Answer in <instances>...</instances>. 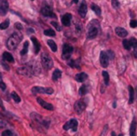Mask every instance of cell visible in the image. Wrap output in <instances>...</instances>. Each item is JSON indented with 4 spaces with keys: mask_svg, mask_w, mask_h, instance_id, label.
I'll use <instances>...</instances> for the list:
<instances>
[{
    "mask_svg": "<svg viewBox=\"0 0 137 136\" xmlns=\"http://www.w3.org/2000/svg\"><path fill=\"white\" fill-rule=\"evenodd\" d=\"M44 35L45 36H48V37H55V32L52 29H47L44 31Z\"/></svg>",
    "mask_w": 137,
    "mask_h": 136,
    "instance_id": "29",
    "label": "cell"
},
{
    "mask_svg": "<svg viewBox=\"0 0 137 136\" xmlns=\"http://www.w3.org/2000/svg\"><path fill=\"white\" fill-rule=\"evenodd\" d=\"M91 10L96 13L97 16H101V13H102V10H101L100 7L97 6L96 4H91Z\"/></svg>",
    "mask_w": 137,
    "mask_h": 136,
    "instance_id": "24",
    "label": "cell"
},
{
    "mask_svg": "<svg viewBox=\"0 0 137 136\" xmlns=\"http://www.w3.org/2000/svg\"><path fill=\"white\" fill-rule=\"evenodd\" d=\"M0 89L2 90H5L6 89H7V86H6V84L3 81H1L0 80Z\"/></svg>",
    "mask_w": 137,
    "mask_h": 136,
    "instance_id": "38",
    "label": "cell"
},
{
    "mask_svg": "<svg viewBox=\"0 0 137 136\" xmlns=\"http://www.w3.org/2000/svg\"><path fill=\"white\" fill-rule=\"evenodd\" d=\"M106 54H107L108 58H109V60H112V59H114V53H113L112 50H107L106 51Z\"/></svg>",
    "mask_w": 137,
    "mask_h": 136,
    "instance_id": "36",
    "label": "cell"
},
{
    "mask_svg": "<svg viewBox=\"0 0 137 136\" xmlns=\"http://www.w3.org/2000/svg\"><path fill=\"white\" fill-rule=\"evenodd\" d=\"M48 45H49V48L52 49V50L53 51V52L57 51V45H56V43L53 41V40H52V39L48 40Z\"/></svg>",
    "mask_w": 137,
    "mask_h": 136,
    "instance_id": "25",
    "label": "cell"
},
{
    "mask_svg": "<svg viewBox=\"0 0 137 136\" xmlns=\"http://www.w3.org/2000/svg\"><path fill=\"white\" fill-rule=\"evenodd\" d=\"M1 136H14V134L12 133V131H10V130H6L2 132Z\"/></svg>",
    "mask_w": 137,
    "mask_h": 136,
    "instance_id": "33",
    "label": "cell"
},
{
    "mask_svg": "<svg viewBox=\"0 0 137 136\" xmlns=\"http://www.w3.org/2000/svg\"><path fill=\"white\" fill-rule=\"evenodd\" d=\"M136 127H137L136 119L133 118L130 126V136H136Z\"/></svg>",
    "mask_w": 137,
    "mask_h": 136,
    "instance_id": "17",
    "label": "cell"
},
{
    "mask_svg": "<svg viewBox=\"0 0 137 136\" xmlns=\"http://www.w3.org/2000/svg\"><path fill=\"white\" fill-rule=\"evenodd\" d=\"M99 28H100L99 22L97 20H92L88 26V36H87L88 38H95L97 37L98 33H99Z\"/></svg>",
    "mask_w": 137,
    "mask_h": 136,
    "instance_id": "2",
    "label": "cell"
},
{
    "mask_svg": "<svg viewBox=\"0 0 137 136\" xmlns=\"http://www.w3.org/2000/svg\"><path fill=\"white\" fill-rule=\"evenodd\" d=\"M112 6L114 8H117L119 7V3H118V0H112Z\"/></svg>",
    "mask_w": 137,
    "mask_h": 136,
    "instance_id": "34",
    "label": "cell"
},
{
    "mask_svg": "<svg viewBox=\"0 0 137 136\" xmlns=\"http://www.w3.org/2000/svg\"><path fill=\"white\" fill-rule=\"evenodd\" d=\"M122 44H123V47H124L125 49L130 50V49H131V45H130V43H129V40H128V39H124V40L122 41Z\"/></svg>",
    "mask_w": 137,
    "mask_h": 136,
    "instance_id": "31",
    "label": "cell"
},
{
    "mask_svg": "<svg viewBox=\"0 0 137 136\" xmlns=\"http://www.w3.org/2000/svg\"><path fill=\"white\" fill-rule=\"evenodd\" d=\"M136 97H137V88H136Z\"/></svg>",
    "mask_w": 137,
    "mask_h": 136,
    "instance_id": "48",
    "label": "cell"
},
{
    "mask_svg": "<svg viewBox=\"0 0 137 136\" xmlns=\"http://www.w3.org/2000/svg\"><path fill=\"white\" fill-rule=\"evenodd\" d=\"M31 1H34V0H31Z\"/></svg>",
    "mask_w": 137,
    "mask_h": 136,
    "instance_id": "49",
    "label": "cell"
},
{
    "mask_svg": "<svg viewBox=\"0 0 137 136\" xmlns=\"http://www.w3.org/2000/svg\"><path fill=\"white\" fill-rule=\"evenodd\" d=\"M128 89H129V104L132 105V103H133V101H134V96H135L134 89L132 86H129Z\"/></svg>",
    "mask_w": 137,
    "mask_h": 136,
    "instance_id": "20",
    "label": "cell"
},
{
    "mask_svg": "<svg viewBox=\"0 0 137 136\" xmlns=\"http://www.w3.org/2000/svg\"><path fill=\"white\" fill-rule=\"evenodd\" d=\"M37 103H38L39 105H41V106L43 107V108H45V109L49 110V111L53 110V105H50V104H49V103L45 102L44 100H42L41 98H37Z\"/></svg>",
    "mask_w": 137,
    "mask_h": 136,
    "instance_id": "15",
    "label": "cell"
},
{
    "mask_svg": "<svg viewBox=\"0 0 137 136\" xmlns=\"http://www.w3.org/2000/svg\"><path fill=\"white\" fill-rule=\"evenodd\" d=\"M102 75H103L104 81H105V85L108 86L109 85V75H108V73L107 72H105V71H104L103 73H102Z\"/></svg>",
    "mask_w": 137,
    "mask_h": 136,
    "instance_id": "26",
    "label": "cell"
},
{
    "mask_svg": "<svg viewBox=\"0 0 137 136\" xmlns=\"http://www.w3.org/2000/svg\"><path fill=\"white\" fill-rule=\"evenodd\" d=\"M89 91L88 90V86L87 85H83L81 86L80 89H79V90H78V93H79V95L80 96H84L85 94H87V92Z\"/></svg>",
    "mask_w": 137,
    "mask_h": 136,
    "instance_id": "23",
    "label": "cell"
},
{
    "mask_svg": "<svg viewBox=\"0 0 137 136\" xmlns=\"http://www.w3.org/2000/svg\"><path fill=\"white\" fill-rule=\"evenodd\" d=\"M1 78H2V75H1V73H0V80H1Z\"/></svg>",
    "mask_w": 137,
    "mask_h": 136,
    "instance_id": "47",
    "label": "cell"
},
{
    "mask_svg": "<svg viewBox=\"0 0 137 136\" xmlns=\"http://www.w3.org/2000/svg\"><path fill=\"white\" fill-rule=\"evenodd\" d=\"M73 47L70 46L69 44H64L63 46V54H62V58L64 60H69L73 53Z\"/></svg>",
    "mask_w": 137,
    "mask_h": 136,
    "instance_id": "4",
    "label": "cell"
},
{
    "mask_svg": "<svg viewBox=\"0 0 137 136\" xmlns=\"http://www.w3.org/2000/svg\"><path fill=\"white\" fill-rule=\"evenodd\" d=\"M2 63L3 67L5 68L6 70H10V67L7 66V63H6V62H5V61H2V63Z\"/></svg>",
    "mask_w": 137,
    "mask_h": 136,
    "instance_id": "39",
    "label": "cell"
},
{
    "mask_svg": "<svg viewBox=\"0 0 137 136\" xmlns=\"http://www.w3.org/2000/svg\"><path fill=\"white\" fill-rule=\"evenodd\" d=\"M31 117H32L33 120H35V121L37 122V123L41 124V125H43V126L46 127V128H48V127H49V121H47L46 119L43 118V117H42L40 115L37 114V113H32V114H31Z\"/></svg>",
    "mask_w": 137,
    "mask_h": 136,
    "instance_id": "5",
    "label": "cell"
},
{
    "mask_svg": "<svg viewBox=\"0 0 137 136\" xmlns=\"http://www.w3.org/2000/svg\"><path fill=\"white\" fill-rule=\"evenodd\" d=\"M73 3H75V4H78V0H73Z\"/></svg>",
    "mask_w": 137,
    "mask_h": 136,
    "instance_id": "45",
    "label": "cell"
},
{
    "mask_svg": "<svg viewBox=\"0 0 137 136\" xmlns=\"http://www.w3.org/2000/svg\"><path fill=\"white\" fill-rule=\"evenodd\" d=\"M3 61L7 62V63H14V58H13V56L11 55L10 53H8V52H4L3 53Z\"/></svg>",
    "mask_w": 137,
    "mask_h": 136,
    "instance_id": "19",
    "label": "cell"
},
{
    "mask_svg": "<svg viewBox=\"0 0 137 136\" xmlns=\"http://www.w3.org/2000/svg\"><path fill=\"white\" fill-rule=\"evenodd\" d=\"M18 72H19V74H21V75H26V76H31L32 74L34 73V69H33L31 66L25 65V66H22V67L19 68V69H18Z\"/></svg>",
    "mask_w": 137,
    "mask_h": 136,
    "instance_id": "9",
    "label": "cell"
},
{
    "mask_svg": "<svg viewBox=\"0 0 137 136\" xmlns=\"http://www.w3.org/2000/svg\"><path fill=\"white\" fill-rule=\"evenodd\" d=\"M117 136H124V135H123V133H120V134H118Z\"/></svg>",
    "mask_w": 137,
    "mask_h": 136,
    "instance_id": "46",
    "label": "cell"
},
{
    "mask_svg": "<svg viewBox=\"0 0 137 136\" xmlns=\"http://www.w3.org/2000/svg\"><path fill=\"white\" fill-rule=\"evenodd\" d=\"M10 25V20H6L5 22H3L0 23V30H5L7 29Z\"/></svg>",
    "mask_w": 137,
    "mask_h": 136,
    "instance_id": "28",
    "label": "cell"
},
{
    "mask_svg": "<svg viewBox=\"0 0 137 136\" xmlns=\"http://www.w3.org/2000/svg\"><path fill=\"white\" fill-rule=\"evenodd\" d=\"M78 13L80 15L81 17L84 18L87 14V3H86L85 0H82V2L80 4V7L78 8Z\"/></svg>",
    "mask_w": 137,
    "mask_h": 136,
    "instance_id": "14",
    "label": "cell"
},
{
    "mask_svg": "<svg viewBox=\"0 0 137 136\" xmlns=\"http://www.w3.org/2000/svg\"><path fill=\"white\" fill-rule=\"evenodd\" d=\"M71 20H72V14L66 13V14H64V16L62 17V23H63L64 26L68 27L71 24Z\"/></svg>",
    "mask_w": 137,
    "mask_h": 136,
    "instance_id": "13",
    "label": "cell"
},
{
    "mask_svg": "<svg viewBox=\"0 0 137 136\" xmlns=\"http://www.w3.org/2000/svg\"><path fill=\"white\" fill-rule=\"evenodd\" d=\"M111 136H117L115 133V131H112V132H111Z\"/></svg>",
    "mask_w": 137,
    "mask_h": 136,
    "instance_id": "43",
    "label": "cell"
},
{
    "mask_svg": "<svg viewBox=\"0 0 137 136\" xmlns=\"http://www.w3.org/2000/svg\"><path fill=\"white\" fill-rule=\"evenodd\" d=\"M100 63L103 67H107L109 64V58H108L106 51H101L100 53Z\"/></svg>",
    "mask_w": 137,
    "mask_h": 136,
    "instance_id": "10",
    "label": "cell"
},
{
    "mask_svg": "<svg viewBox=\"0 0 137 136\" xmlns=\"http://www.w3.org/2000/svg\"><path fill=\"white\" fill-rule=\"evenodd\" d=\"M88 78V75L84 72H81V73H78L76 75V80L78 82H84Z\"/></svg>",
    "mask_w": 137,
    "mask_h": 136,
    "instance_id": "18",
    "label": "cell"
},
{
    "mask_svg": "<svg viewBox=\"0 0 137 136\" xmlns=\"http://www.w3.org/2000/svg\"><path fill=\"white\" fill-rule=\"evenodd\" d=\"M41 13L46 17H50V18H55V14L53 13V11L52 10V8L48 6H45L44 7H42L41 10Z\"/></svg>",
    "mask_w": 137,
    "mask_h": 136,
    "instance_id": "12",
    "label": "cell"
},
{
    "mask_svg": "<svg viewBox=\"0 0 137 136\" xmlns=\"http://www.w3.org/2000/svg\"><path fill=\"white\" fill-rule=\"evenodd\" d=\"M133 54H134V56L137 58V47H136V48H134V51H133Z\"/></svg>",
    "mask_w": 137,
    "mask_h": 136,
    "instance_id": "42",
    "label": "cell"
},
{
    "mask_svg": "<svg viewBox=\"0 0 137 136\" xmlns=\"http://www.w3.org/2000/svg\"><path fill=\"white\" fill-rule=\"evenodd\" d=\"M0 106L4 108V106H3V104H2V101H1V99H0Z\"/></svg>",
    "mask_w": 137,
    "mask_h": 136,
    "instance_id": "44",
    "label": "cell"
},
{
    "mask_svg": "<svg viewBox=\"0 0 137 136\" xmlns=\"http://www.w3.org/2000/svg\"><path fill=\"white\" fill-rule=\"evenodd\" d=\"M22 35L18 31L14 32L10 37V38L7 39V48L10 50H13V49H15L17 48L19 43L22 41Z\"/></svg>",
    "mask_w": 137,
    "mask_h": 136,
    "instance_id": "1",
    "label": "cell"
},
{
    "mask_svg": "<svg viewBox=\"0 0 137 136\" xmlns=\"http://www.w3.org/2000/svg\"><path fill=\"white\" fill-rule=\"evenodd\" d=\"M28 46H29V42L28 41H25L24 44H23V48H22V51H21V55L23 56L27 53V51H28Z\"/></svg>",
    "mask_w": 137,
    "mask_h": 136,
    "instance_id": "27",
    "label": "cell"
},
{
    "mask_svg": "<svg viewBox=\"0 0 137 136\" xmlns=\"http://www.w3.org/2000/svg\"><path fill=\"white\" fill-rule=\"evenodd\" d=\"M33 93H47V94H52L53 89L52 88H43V87H34L32 89Z\"/></svg>",
    "mask_w": 137,
    "mask_h": 136,
    "instance_id": "8",
    "label": "cell"
},
{
    "mask_svg": "<svg viewBox=\"0 0 137 136\" xmlns=\"http://www.w3.org/2000/svg\"><path fill=\"white\" fill-rule=\"evenodd\" d=\"M6 126V122L3 120V119L0 118V128H3V127Z\"/></svg>",
    "mask_w": 137,
    "mask_h": 136,
    "instance_id": "40",
    "label": "cell"
},
{
    "mask_svg": "<svg viewBox=\"0 0 137 136\" xmlns=\"http://www.w3.org/2000/svg\"><path fill=\"white\" fill-rule=\"evenodd\" d=\"M130 26L132 27V28H135V27H137V21H135V20H131Z\"/></svg>",
    "mask_w": 137,
    "mask_h": 136,
    "instance_id": "35",
    "label": "cell"
},
{
    "mask_svg": "<svg viewBox=\"0 0 137 136\" xmlns=\"http://www.w3.org/2000/svg\"><path fill=\"white\" fill-rule=\"evenodd\" d=\"M115 32H116V34H117V37H125L128 36L127 30H125L124 28H122V27H116Z\"/></svg>",
    "mask_w": 137,
    "mask_h": 136,
    "instance_id": "16",
    "label": "cell"
},
{
    "mask_svg": "<svg viewBox=\"0 0 137 136\" xmlns=\"http://www.w3.org/2000/svg\"><path fill=\"white\" fill-rule=\"evenodd\" d=\"M86 106H87V104H86L85 101L79 100V101L76 102V104L74 105V108H75V111H76L78 114H81V113L86 109Z\"/></svg>",
    "mask_w": 137,
    "mask_h": 136,
    "instance_id": "7",
    "label": "cell"
},
{
    "mask_svg": "<svg viewBox=\"0 0 137 136\" xmlns=\"http://www.w3.org/2000/svg\"><path fill=\"white\" fill-rule=\"evenodd\" d=\"M7 10H8V2L7 0H0V15L7 14Z\"/></svg>",
    "mask_w": 137,
    "mask_h": 136,
    "instance_id": "11",
    "label": "cell"
},
{
    "mask_svg": "<svg viewBox=\"0 0 137 136\" xmlns=\"http://www.w3.org/2000/svg\"><path fill=\"white\" fill-rule=\"evenodd\" d=\"M31 40H32V42L34 43V50H35V53L37 54L38 53V51L40 50V44H39L38 40H37L36 37H31Z\"/></svg>",
    "mask_w": 137,
    "mask_h": 136,
    "instance_id": "21",
    "label": "cell"
},
{
    "mask_svg": "<svg viewBox=\"0 0 137 136\" xmlns=\"http://www.w3.org/2000/svg\"><path fill=\"white\" fill-rule=\"evenodd\" d=\"M78 120L75 118H72L64 125V131H68V130L71 129L73 131H76V130H78Z\"/></svg>",
    "mask_w": 137,
    "mask_h": 136,
    "instance_id": "6",
    "label": "cell"
},
{
    "mask_svg": "<svg viewBox=\"0 0 137 136\" xmlns=\"http://www.w3.org/2000/svg\"><path fill=\"white\" fill-rule=\"evenodd\" d=\"M129 43L131 45V48H136L137 47V39H135L134 37H132V38L129 40Z\"/></svg>",
    "mask_w": 137,
    "mask_h": 136,
    "instance_id": "32",
    "label": "cell"
},
{
    "mask_svg": "<svg viewBox=\"0 0 137 136\" xmlns=\"http://www.w3.org/2000/svg\"><path fill=\"white\" fill-rule=\"evenodd\" d=\"M52 25H53L54 27H55V29H57V31H61V26L57 23L56 22H52Z\"/></svg>",
    "mask_w": 137,
    "mask_h": 136,
    "instance_id": "37",
    "label": "cell"
},
{
    "mask_svg": "<svg viewBox=\"0 0 137 136\" xmlns=\"http://www.w3.org/2000/svg\"><path fill=\"white\" fill-rule=\"evenodd\" d=\"M11 97H12V99L14 100L15 103H20V102H21V98H20V96L17 94V93L15 92V91H13V92L11 93Z\"/></svg>",
    "mask_w": 137,
    "mask_h": 136,
    "instance_id": "30",
    "label": "cell"
},
{
    "mask_svg": "<svg viewBox=\"0 0 137 136\" xmlns=\"http://www.w3.org/2000/svg\"><path fill=\"white\" fill-rule=\"evenodd\" d=\"M62 76V72L59 69H55L53 72V74H52V80L53 81H57L59 79V78Z\"/></svg>",
    "mask_w": 137,
    "mask_h": 136,
    "instance_id": "22",
    "label": "cell"
},
{
    "mask_svg": "<svg viewBox=\"0 0 137 136\" xmlns=\"http://www.w3.org/2000/svg\"><path fill=\"white\" fill-rule=\"evenodd\" d=\"M15 28H16V29H18V30H22V26L21 24H20V23H15Z\"/></svg>",
    "mask_w": 137,
    "mask_h": 136,
    "instance_id": "41",
    "label": "cell"
},
{
    "mask_svg": "<svg viewBox=\"0 0 137 136\" xmlns=\"http://www.w3.org/2000/svg\"><path fill=\"white\" fill-rule=\"evenodd\" d=\"M41 63L43 67L46 69V70H49L52 69V66H53V61H52V57L47 53V52H43L41 54Z\"/></svg>",
    "mask_w": 137,
    "mask_h": 136,
    "instance_id": "3",
    "label": "cell"
}]
</instances>
